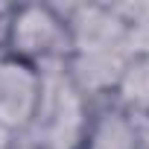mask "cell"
<instances>
[{"label": "cell", "mask_w": 149, "mask_h": 149, "mask_svg": "<svg viewBox=\"0 0 149 149\" xmlns=\"http://www.w3.org/2000/svg\"><path fill=\"white\" fill-rule=\"evenodd\" d=\"M94 102L70 82L64 61L41 70V97L29 126L21 134V146L29 149H82Z\"/></svg>", "instance_id": "cell-1"}, {"label": "cell", "mask_w": 149, "mask_h": 149, "mask_svg": "<svg viewBox=\"0 0 149 149\" xmlns=\"http://www.w3.org/2000/svg\"><path fill=\"white\" fill-rule=\"evenodd\" d=\"M6 53L38 70L61 64L70 56V35L61 6H50V3L15 6Z\"/></svg>", "instance_id": "cell-2"}, {"label": "cell", "mask_w": 149, "mask_h": 149, "mask_svg": "<svg viewBox=\"0 0 149 149\" xmlns=\"http://www.w3.org/2000/svg\"><path fill=\"white\" fill-rule=\"evenodd\" d=\"M41 97V70L0 53V123L24 134Z\"/></svg>", "instance_id": "cell-3"}, {"label": "cell", "mask_w": 149, "mask_h": 149, "mask_svg": "<svg viewBox=\"0 0 149 149\" xmlns=\"http://www.w3.org/2000/svg\"><path fill=\"white\" fill-rule=\"evenodd\" d=\"M82 149H143V146H140L137 123L120 108H114L111 102H102L94 108Z\"/></svg>", "instance_id": "cell-4"}, {"label": "cell", "mask_w": 149, "mask_h": 149, "mask_svg": "<svg viewBox=\"0 0 149 149\" xmlns=\"http://www.w3.org/2000/svg\"><path fill=\"white\" fill-rule=\"evenodd\" d=\"M114 108L129 117H149V53H132L108 97Z\"/></svg>", "instance_id": "cell-5"}, {"label": "cell", "mask_w": 149, "mask_h": 149, "mask_svg": "<svg viewBox=\"0 0 149 149\" xmlns=\"http://www.w3.org/2000/svg\"><path fill=\"white\" fill-rule=\"evenodd\" d=\"M12 12H15V6H9V3H0V53H6L9 26H12Z\"/></svg>", "instance_id": "cell-6"}, {"label": "cell", "mask_w": 149, "mask_h": 149, "mask_svg": "<svg viewBox=\"0 0 149 149\" xmlns=\"http://www.w3.org/2000/svg\"><path fill=\"white\" fill-rule=\"evenodd\" d=\"M0 149H21V134L0 123Z\"/></svg>", "instance_id": "cell-7"}, {"label": "cell", "mask_w": 149, "mask_h": 149, "mask_svg": "<svg viewBox=\"0 0 149 149\" xmlns=\"http://www.w3.org/2000/svg\"><path fill=\"white\" fill-rule=\"evenodd\" d=\"M21 149H29V146H21Z\"/></svg>", "instance_id": "cell-8"}]
</instances>
